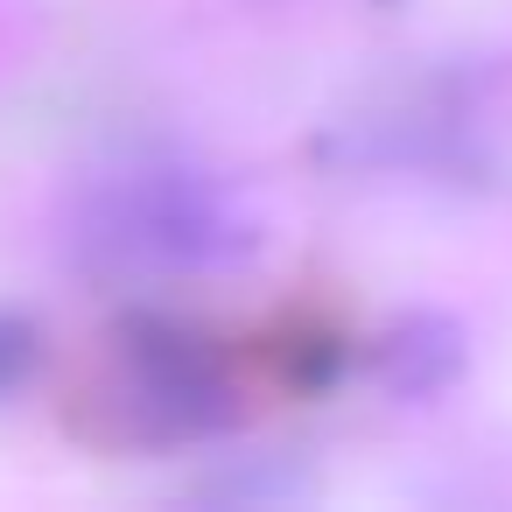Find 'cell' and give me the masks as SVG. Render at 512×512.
<instances>
[{
    "label": "cell",
    "instance_id": "6da1fadb",
    "mask_svg": "<svg viewBox=\"0 0 512 512\" xmlns=\"http://www.w3.org/2000/svg\"><path fill=\"white\" fill-rule=\"evenodd\" d=\"M78 253L106 274H218L260 253V218L197 169H127L85 197Z\"/></svg>",
    "mask_w": 512,
    "mask_h": 512
},
{
    "label": "cell",
    "instance_id": "7a4b0ae2",
    "mask_svg": "<svg viewBox=\"0 0 512 512\" xmlns=\"http://www.w3.org/2000/svg\"><path fill=\"white\" fill-rule=\"evenodd\" d=\"M99 400L113 407V428L127 442H204L239 421L232 365L169 316H134L113 337Z\"/></svg>",
    "mask_w": 512,
    "mask_h": 512
},
{
    "label": "cell",
    "instance_id": "3957f363",
    "mask_svg": "<svg viewBox=\"0 0 512 512\" xmlns=\"http://www.w3.org/2000/svg\"><path fill=\"white\" fill-rule=\"evenodd\" d=\"M456 372H463V330H456L449 316H407V323L379 344V379H386V393H400V400L442 393Z\"/></svg>",
    "mask_w": 512,
    "mask_h": 512
},
{
    "label": "cell",
    "instance_id": "277c9868",
    "mask_svg": "<svg viewBox=\"0 0 512 512\" xmlns=\"http://www.w3.org/2000/svg\"><path fill=\"white\" fill-rule=\"evenodd\" d=\"M43 365V330L29 316H0V400L22 393Z\"/></svg>",
    "mask_w": 512,
    "mask_h": 512
}]
</instances>
